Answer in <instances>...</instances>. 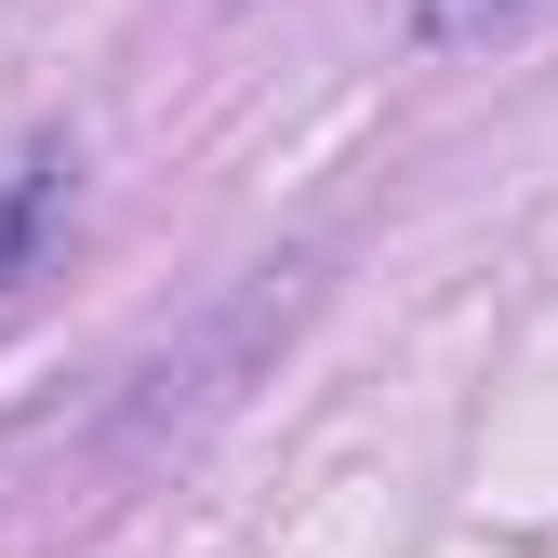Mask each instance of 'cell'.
Segmentation results:
<instances>
[{"label": "cell", "mask_w": 558, "mask_h": 558, "mask_svg": "<svg viewBox=\"0 0 558 558\" xmlns=\"http://www.w3.org/2000/svg\"><path fill=\"white\" fill-rule=\"evenodd\" d=\"M66 227H81V147L66 133H0V293H27Z\"/></svg>", "instance_id": "cell-1"}, {"label": "cell", "mask_w": 558, "mask_h": 558, "mask_svg": "<svg viewBox=\"0 0 558 558\" xmlns=\"http://www.w3.org/2000/svg\"><path fill=\"white\" fill-rule=\"evenodd\" d=\"M532 14H545V0H412V40H426V53H465V40H506Z\"/></svg>", "instance_id": "cell-2"}]
</instances>
